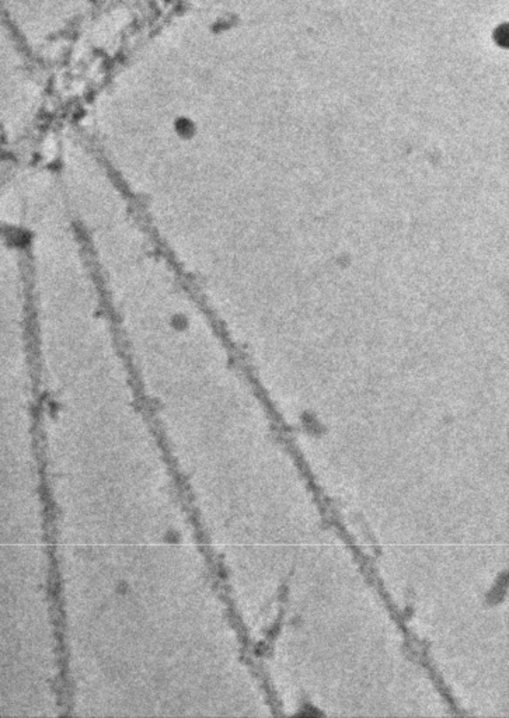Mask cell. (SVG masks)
I'll return each instance as SVG.
<instances>
[{
	"mask_svg": "<svg viewBox=\"0 0 509 718\" xmlns=\"http://www.w3.org/2000/svg\"><path fill=\"white\" fill-rule=\"evenodd\" d=\"M65 713L174 717L208 702L188 502L129 396L58 399L46 429Z\"/></svg>",
	"mask_w": 509,
	"mask_h": 718,
	"instance_id": "1",
	"label": "cell"
}]
</instances>
